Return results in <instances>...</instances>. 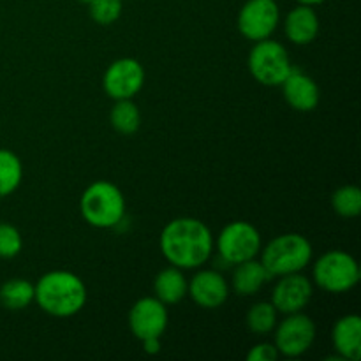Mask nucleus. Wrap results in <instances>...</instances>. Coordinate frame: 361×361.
Here are the masks:
<instances>
[{
  "label": "nucleus",
  "mask_w": 361,
  "mask_h": 361,
  "mask_svg": "<svg viewBox=\"0 0 361 361\" xmlns=\"http://www.w3.org/2000/svg\"><path fill=\"white\" fill-rule=\"evenodd\" d=\"M275 348L286 358H298L312 348L316 341V324L302 312L288 314L275 326Z\"/></svg>",
  "instance_id": "6e6552de"
},
{
  "label": "nucleus",
  "mask_w": 361,
  "mask_h": 361,
  "mask_svg": "<svg viewBox=\"0 0 361 361\" xmlns=\"http://www.w3.org/2000/svg\"><path fill=\"white\" fill-rule=\"evenodd\" d=\"M162 256L180 270H194L210 259L214 236L210 228L200 219H173L164 226L159 238Z\"/></svg>",
  "instance_id": "f257e3e1"
},
{
  "label": "nucleus",
  "mask_w": 361,
  "mask_h": 361,
  "mask_svg": "<svg viewBox=\"0 0 361 361\" xmlns=\"http://www.w3.org/2000/svg\"><path fill=\"white\" fill-rule=\"evenodd\" d=\"M284 32L293 44H310L319 34V16L314 7L298 4L289 11L284 20Z\"/></svg>",
  "instance_id": "dca6fc26"
},
{
  "label": "nucleus",
  "mask_w": 361,
  "mask_h": 361,
  "mask_svg": "<svg viewBox=\"0 0 361 361\" xmlns=\"http://www.w3.org/2000/svg\"><path fill=\"white\" fill-rule=\"evenodd\" d=\"M34 291V302L53 317L74 316L87 303V288L73 271H48L39 279Z\"/></svg>",
  "instance_id": "f03ea898"
},
{
  "label": "nucleus",
  "mask_w": 361,
  "mask_h": 361,
  "mask_svg": "<svg viewBox=\"0 0 361 361\" xmlns=\"http://www.w3.org/2000/svg\"><path fill=\"white\" fill-rule=\"evenodd\" d=\"M331 342H334V348L341 360H361V317L358 314L342 316L334 324Z\"/></svg>",
  "instance_id": "2eb2a0df"
},
{
  "label": "nucleus",
  "mask_w": 361,
  "mask_h": 361,
  "mask_svg": "<svg viewBox=\"0 0 361 361\" xmlns=\"http://www.w3.org/2000/svg\"><path fill=\"white\" fill-rule=\"evenodd\" d=\"M78 2H81V4H90L92 0H78Z\"/></svg>",
  "instance_id": "c85d7f7f"
},
{
  "label": "nucleus",
  "mask_w": 361,
  "mask_h": 361,
  "mask_svg": "<svg viewBox=\"0 0 361 361\" xmlns=\"http://www.w3.org/2000/svg\"><path fill=\"white\" fill-rule=\"evenodd\" d=\"M23 249V238L13 224L0 222V257L13 259Z\"/></svg>",
  "instance_id": "393cba45"
},
{
  "label": "nucleus",
  "mask_w": 361,
  "mask_h": 361,
  "mask_svg": "<svg viewBox=\"0 0 361 361\" xmlns=\"http://www.w3.org/2000/svg\"><path fill=\"white\" fill-rule=\"evenodd\" d=\"M312 293V282L302 275V271H296V274L282 275L271 293L270 303L277 309V312L288 316V314L302 312L309 305Z\"/></svg>",
  "instance_id": "f8f14e48"
},
{
  "label": "nucleus",
  "mask_w": 361,
  "mask_h": 361,
  "mask_svg": "<svg viewBox=\"0 0 361 361\" xmlns=\"http://www.w3.org/2000/svg\"><path fill=\"white\" fill-rule=\"evenodd\" d=\"M312 277L323 291L342 295L358 286L361 271L351 254L344 250H330L314 263Z\"/></svg>",
  "instance_id": "39448f33"
},
{
  "label": "nucleus",
  "mask_w": 361,
  "mask_h": 361,
  "mask_svg": "<svg viewBox=\"0 0 361 361\" xmlns=\"http://www.w3.org/2000/svg\"><path fill=\"white\" fill-rule=\"evenodd\" d=\"M312 261V245L298 233H286L271 240L263 249L261 263L271 277L305 270Z\"/></svg>",
  "instance_id": "20e7f679"
},
{
  "label": "nucleus",
  "mask_w": 361,
  "mask_h": 361,
  "mask_svg": "<svg viewBox=\"0 0 361 361\" xmlns=\"http://www.w3.org/2000/svg\"><path fill=\"white\" fill-rule=\"evenodd\" d=\"M277 309L268 302L254 303L247 312V328L254 335H268L277 326Z\"/></svg>",
  "instance_id": "4be33fe9"
},
{
  "label": "nucleus",
  "mask_w": 361,
  "mask_h": 361,
  "mask_svg": "<svg viewBox=\"0 0 361 361\" xmlns=\"http://www.w3.org/2000/svg\"><path fill=\"white\" fill-rule=\"evenodd\" d=\"M271 279L261 261L249 259L238 263L233 274V289L240 296H252Z\"/></svg>",
  "instance_id": "f3484780"
},
{
  "label": "nucleus",
  "mask_w": 361,
  "mask_h": 361,
  "mask_svg": "<svg viewBox=\"0 0 361 361\" xmlns=\"http://www.w3.org/2000/svg\"><path fill=\"white\" fill-rule=\"evenodd\" d=\"M335 214L344 219H355L361 214V190L356 185H344L331 196Z\"/></svg>",
  "instance_id": "5701e85b"
},
{
  "label": "nucleus",
  "mask_w": 361,
  "mask_h": 361,
  "mask_svg": "<svg viewBox=\"0 0 361 361\" xmlns=\"http://www.w3.org/2000/svg\"><path fill=\"white\" fill-rule=\"evenodd\" d=\"M281 87L286 102L293 109H296V111H314L317 108V104H319L321 94L317 83L309 74L302 73V71L295 69V67L288 74V78L282 81Z\"/></svg>",
  "instance_id": "4468645a"
},
{
  "label": "nucleus",
  "mask_w": 361,
  "mask_h": 361,
  "mask_svg": "<svg viewBox=\"0 0 361 361\" xmlns=\"http://www.w3.org/2000/svg\"><path fill=\"white\" fill-rule=\"evenodd\" d=\"M298 4H303V6H321L323 2H326V0H296Z\"/></svg>",
  "instance_id": "cd10ccee"
},
{
  "label": "nucleus",
  "mask_w": 361,
  "mask_h": 361,
  "mask_svg": "<svg viewBox=\"0 0 361 361\" xmlns=\"http://www.w3.org/2000/svg\"><path fill=\"white\" fill-rule=\"evenodd\" d=\"M145 83V69L136 59H118L106 69L102 88L115 101L133 99L140 94Z\"/></svg>",
  "instance_id": "9d476101"
},
{
  "label": "nucleus",
  "mask_w": 361,
  "mask_h": 361,
  "mask_svg": "<svg viewBox=\"0 0 361 361\" xmlns=\"http://www.w3.org/2000/svg\"><path fill=\"white\" fill-rule=\"evenodd\" d=\"M281 20V9L275 0H247L238 13V30L249 41L271 37Z\"/></svg>",
  "instance_id": "1a4fd4ad"
},
{
  "label": "nucleus",
  "mask_w": 361,
  "mask_h": 361,
  "mask_svg": "<svg viewBox=\"0 0 361 361\" xmlns=\"http://www.w3.org/2000/svg\"><path fill=\"white\" fill-rule=\"evenodd\" d=\"M34 284L25 279H11L0 288V303L9 310H23L34 302Z\"/></svg>",
  "instance_id": "6ab92c4d"
},
{
  "label": "nucleus",
  "mask_w": 361,
  "mask_h": 361,
  "mask_svg": "<svg viewBox=\"0 0 361 361\" xmlns=\"http://www.w3.org/2000/svg\"><path fill=\"white\" fill-rule=\"evenodd\" d=\"M80 210L85 221L94 228H115L126 217V197L115 183L99 180L81 194Z\"/></svg>",
  "instance_id": "7ed1b4c3"
},
{
  "label": "nucleus",
  "mask_w": 361,
  "mask_h": 361,
  "mask_svg": "<svg viewBox=\"0 0 361 361\" xmlns=\"http://www.w3.org/2000/svg\"><path fill=\"white\" fill-rule=\"evenodd\" d=\"M187 295H190L192 302L201 309L214 310L226 303L229 286L219 271L201 270L187 282Z\"/></svg>",
  "instance_id": "ddd939ff"
},
{
  "label": "nucleus",
  "mask_w": 361,
  "mask_h": 361,
  "mask_svg": "<svg viewBox=\"0 0 361 361\" xmlns=\"http://www.w3.org/2000/svg\"><path fill=\"white\" fill-rule=\"evenodd\" d=\"M130 334L137 341L161 338L168 328V309L157 298H141L130 307L129 312Z\"/></svg>",
  "instance_id": "9b49d317"
},
{
  "label": "nucleus",
  "mask_w": 361,
  "mask_h": 361,
  "mask_svg": "<svg viewBox=\"0 0 361 361\" xmlns=\"http://www.w3.org/2000/svg\"><path fill=\"white\" fill-rule=\"evenodd\" d=\"M247 63L254 80L264 87H281L293 71L288 49L270 37L254 44Z\"/></svg>",
  "instance_id": "423d86ee"
},
{
  "label": "nucleus",
  "mask_w": 361,
  "mask_h": 361,
  "mask_svg": "<svg viewBox=\"0 0 361 361\" xmlns=\"http://www.w3.org/2000/svg\"><path fill=\"white\" fill-rule=\"evenodd\" d=\"M87 6L92 20L106 27V25H113L122 16L123 0H92Z\"/></svg>",
  "instance_id": "b1692460"
},
{
  "label": "nucleus",
  "mask_w": 361,
  "mask_h": 361,
  "mask_svg": "<svg viewBox=\"0 0 361 361\" xmlns=\"http://www.w3.org/2000/svg\"><path fill=\"white\" fill-rule=\"evenodd\" d=\"M143 344V351L147 355H157L161 351V338H147V341H141Z\"/></svg>",
  "instance_id": "bb28decb"
},
{
  "label": "nucleus",
  "mask_w": 361,
  "mask_h": 361,
  "mask_svg": "<svg viewBox=\"0 0 361 361\" xmlns=\"http://www.w3.org/2000/svg\"><path fill=\"white\" fill-rule=\"evenodd\" d=\"M154 291L155 298L164 303L166 307L182 302L183 296L187 295V281L182 270L176 267H169L159 271L154 281Z\"/></svg>",
  "instance_id": "a211bd4d"
},
{
  "label": "nucleus",
  "mask_w": 361,
  "mask_h": 361,
  "mask_svg": "<svg viewBox=\"0 0 361 361\" xmlns=\"http://www.w3.org/2000/svg\"><path fill=\"white\" fill-rule=\"evenodd\" d=\"M109 122H111V127L116 133L123 134V136H130V134L140 129L141 113L133 102V99H122V101H116L115 106H113L111 113H109Z\"/></svg>",
  "instance_id": "412c9836"
},
{
  "label": "nucleus",
  "mask_w": 361,
  "mask_h": 361,
  "mask_svg": "<svg viewBox=\"0 0 361 361\" xmlns=\"http://www.w3.org/2000/svg\"><path fill=\"white\" fill-rule=\"evenodd\" d=\"M23 180L20 157L7 148H0V197L11 196Z\"/></svg>",
  "instance_id": "aec40b11"
},
{
  "label": "nucleus",
  "mask_w": 361,
  "mask_h": 361,
  "mask_svg": "<svg viewBox=\"0 0 361 361\" xmlns=\"http://www.w3.org/2000/svg\"><path fill=\"white\" fill-rule=\"evenodd\" d=\"M217 250L229 264L254 259L261 250V235L252 224L235 221L226 226L217 238Z\"/></svg>",
  "instance_id": "0eeeda50"
},
{
  "label": "nucleus",
  "mask_w": 361,
  "mask_h": 361,
  "mask_svg": "<svg viewBox=\"0 0 361 361\" xmlns=\"http://www.w3.org/2000/svg\"><path fill=\"white\" fill-rule=\"evenodd\" d=\"M279 351L275 348V344H256L249 353H247V361H277Z\"/></svg>",
  "instance_id": "a878e982"
}]
</instances>
